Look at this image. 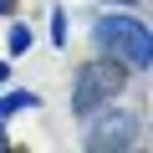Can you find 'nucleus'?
I'll list each match as a JSON object with an SVG mask.
<instances>
[{
  "mask_svg": "<svg viewBox=\"0 0 153 153\" xmlns=\"http://www.w3.org/2000/svg\"><path fill=\"white\" fill-rule=\"evenodd\" d=\"M92 41H97L112 61H123V66H133V71L153 66V31H148L143 21H133V16H102V21L92 26Z\"/></svg>",
  "mask_w": 153,
  "mask_h": 153,
  "instance_id": "nucleus-1",
  "label": "nucleus"
},
{
  "mask_svg": "<svg viewBox=\"0 0 153 153\" xmlns=\"http://www.w3.org/2000/svg\"><path fill=\"white\" fill-rule=\"evenodd\" d=\"M123 82H128V66L112 61V56H102L97 66H82V71H76V97H71L76 117H87V112H97L102 102H112V97L123 92Z\"/></svg>",
  "mask_w": 153,
  "mask_h": 153,
  "instance_id": "nucleus-2",
  "label": "nucleus"
},
{
  "mask_svg": "<svg viewBox=\"0 0 153 153\" xmlns=\"http://www.w3.org/2000/svg\"><path fill=\"white\" fill-rule=\"evenodd\" d=\"M133 138H138V123H133L128 112H117V117L92 123V133H87L82 143H87V148H133Z\"/></svg>",
  "mask_w": 153,
  "mask_h": 153,
  "instance_id": "nucleus-3",
  "label": "nucleus"
},
{
  "mask_svg": "<svg viewBox=\"0 0 153 153\" xmlns=\"http://www.w3.org/2000/svg\"><path fill=\"white\" fill-rule=\"evenodd\" d=\"M21 107H36V97H31V92H10V97H0V117H10V112H21Z\"/></svg>",
  "mask_w": 153,
  "mask_h": 153,
  "instance_id": "nucleus-4",
  "label": "nucleus"
},
{
  "mask_svg": "<svg viewBox=\"0 0 153 153\" xmlns=\"http://www.w3.org/2000/svg\"><path fill=\"white\" fill-rule=\"evenodd\" d=\"M5 46H10V56H21V51L31 46V31H26V26H10V41H5Z\"/></svg>",
  "mask_w": 153,
  "mask_h": 153,
  "instance_id": "nucleus-5",
  "label": "nucleus"
},
{
  "mask_svg": "<svg viewBox=\"0 0 153 153\" xmlns=\"http://www.w3.org/2000/svg\"><path fill=\"white\" fill-rule=\"evenodd\" d=\"M51 41H56V46L66 41V16H61V10H51Z\"/></svg>",
  "mask_w": 153,
  "mask_h": 153,
  "instance_id": "nucleus-6",
  "label": "nucleus"
},
{
  "mask_svg": "<svg viewBox=\"0 0 153 153\" xmlns=\"http://www.w3.org/2000/svg\"><path fill=\"white\" fill-rule=\"evenodd\" d=\"M10 10H16V0H0V16H10Z\"/></svg>",
  "mask_w": 153,
  "mask_h": 153,
  "instance_id": "nucleus-7",
  "label": "nucleus"
},
{
  "mask_svg": "<svg viewBox=\"0 0 153 153\" xmlns=\"http://www.w3.org/2000/svg\"><path fill=\"white\" fill-rule=\"evenodd\" d=\"M5 76H10V66H5V61H0V82H5Z\"/></svg>",
  "mask_w": 153,
  "mask_h": 153,
  "instance_id": "nucleus-8",
  "label": "nucleus"
},
{
  "mask_svg": "<svg viewBox=\"0 0 153 153\" xmlns=\"http://www.w3.org/2000/svg\"><path fill=\"white\" fill-rule=\"evenodd\" d=\"M112 5H133V0H112Z\"/></svg>",
  "mask_w": 153,
  "mask_h": 153,
  "instance_id": "nucleus-9",
  "label": "nucleus"
},
{
  "mask_svg": "<svg viewBox=\"0 0 153 153\" xmlns=\"http://www.w3.org/2000/svg\"><path fill=\"white\" fill-rule=\"evenodd\" d=\"M0 143H5V133H0Z\"/></svg>",
  "mask_w": 153,
  "mask_h": 153,
  "instance_id": "nucleus-10",
  "label": "nucleus"
}]
</instances>
